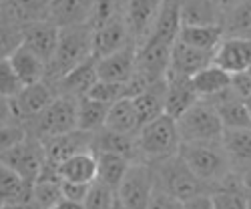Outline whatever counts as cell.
<instances>
[{"label": "cell", "mask_w": 251, "mask_h": 209, "mask_svg": "<svg viewBox=\"0 0 251 209\" xmlns=\"http://www.w3.org/2000/svg\"><path fill=\"white\" fill-rule=\"evenodd\" d=\"M137 51L135 43H129L117 52L97 58V77L107 82H129L137 71Z\"/></svg>", "instance_id": "7c38bea8"}, {"label": "cell", "mask_w": 251, "mask_h": 209, "mask_svg": "<svg viewBox=\"0 0 251 209\" xmlns=\"http://www.w3.org/2000/svg\"><path fill=\"white\" fill-rule=\"evenodd\" d=\"M131 165L133 163L129 159H125L121 155L97 153V181L117 191Z\"/></svg>", "instance_id": "e575fe53"}, {"label": "cell", "mask_w": 251, "mask_h": 209, "mask_svg": "<svg viewBox=\"0 0 251 209\" xmlns=\"http://www.w3.org/2000/svg\"><path fill=\"white\" fill-rule=\"evenodd\" d=\"M239 173V181H241V187H243V191L247 195H251V167H247V169H241L237 171Z\"/></svg>", "instance_id": "c3c4849f"}, {"label": "cell", "mask_w": 251, "mask_h": 209, "mask_svg": "<svg viewBox=\"0 0 251 209\" xmlns=\"http://www.w3.org/2000/svg\"><path fill=\"white\" fill-rule=\"evenodd\" d=\"M191 80H193V89L199 95V99H211L231 87V75L219 69L217 65L205 67Z\"/></svg>", "instance_id": "836d02e7"}, {"label": "cell", "mask_w": 251, "mask_h": 209, "mask_svg": "<svg viewBox=\"0 0 251 209\" xmlns=\"http://www.w3.org/2000/svg\"><path fill=\"white\" fill-rule=\"evenodd\" d=\"M4 4H6V0H0V8H2Z\"/></svg>", "instance_id": "11a10c76"}, {"label": "cell", "mask_w": 251, "mask_h": 209, "mask_svg": "<svg viewBox=\"0 0 251 209\" xmlns=\"http://www.w3.org/2000/svg\"><path fill=\"white\" fill-rule=\"evenodd\" d=\"M50 0H6L0 8V16L12 25L25 26L38 20H49Z\"/></svg>", "instance_id": "cb8c5ba5"}, {"label": "cell", "mask_w": 251, "mask_h": 209, "mask_svg": "<svg viewBox=\"0 0 251 209\" xmlns=\"http://www.w3.org/2000/svg\"><path fill=\"white\" fill-rule=\"evenodd\" d=\"M153 169V177H155V187L165 193H169L171 197L179 199L181 203L189 201L197 195H211V187L207 183H203L201 179H197L191 169L185 165V161L181 159V155H173L167 157L163 161H155L149 163Z\"/></svg>", "instance_id": "7a4b0ae2"}, {"label": "cell", "mask_w": 251, "mask_h": 209, "mask_svg": "<svg viewBox=\"0 0 251 209\" xmlns=\"http://www.w3.org/2000/svg\"><path fill=\"white\" fill-rule=\"evenodd\" d=\"M52 209H85L80 203H75V201H69V199H62V201H58Z\"/></svg>", "instance_id": "f907efd6"}, {"label": "cell", "mask_w": 251, "mask_h": 209, "mask_svg": "<svg viewBox=\"0 0 251 209\" xmlns=\"http://www.w3.org/2000/svg\"><path fill=\"white\" fill-rule=\"evenodd\" d=\"M155 193V177L149 163H133L117 189V199L127 209H147Z\"/></svg>", "instance_id": "ba28073f"}, {"label": "cell", "mask_w": 251, "mask_h": 209, "mask_svg": "<svg viewBox=\"0 0 251 209\" xmlns=\"http://www.w3.org/2000/svg\"><path fill=\"white\" fill-rule=\"evenodd\" d=\"M99 80L97 77V58L91 56L89 60H85L82 65H78L75 71H71L69 75H65L60 80L54 82V91L60 97H71V99H82L87 97L91 87Z\"/></svg>", "instance_id": "ffe728a7"}, {"label": "cell", "mask_w": 251, "mask_h": 209, "mask_svg": "<svg viewBox=\"0 0 251 209\" xmlns=\"http://www.w3.org/2000/svg\"><path fill=\"white\" fill-rule=\"evenodd\" d=\"M113 209H127V207H125V205H123L119 199H115V205H113Z\"/></svg>", "instance_id": "816d5d0a"}, {"label": "cell", "mask_w": 251, "mask_h": 209, "mask_svg": "<svg viewBox=\"0 0 251 209\" xmlns=\"http://www.w3.org/2000/svg\"><path fill=\"white\" fill-rule=\"evenodd\" d=\"M225 38L223 26H181L177 40L187 47H193L199 51L215 52L219 43Z\"/></svg>", "instance_id": "d6a6232c"}, {"label": "cell", "mask_w": 251, "mask_h": 209, "mask_svg": "<svg viewBox=\"0 0 251 209\" xmlns=\"http://www.w3.org/2000/svg\"><path fill=\"white\" fill-rule=\"evenodd\" d=\"M26 129L20 123L14 125H0V155L4 151L12 149L14 145H18L23 139H26Z\"/></svg>", "instance_id": "b9f144b4"}, {"label": "cell", "mask_w": 251, "mask_h": 209, "mask_svg": "<svg viewBox=\"0 0 251 209\" xmlns=\"http://www.w3.org/2000/svg\"><path fill=\"white\" fill-rule=\"evenodd\" d=\"M93 56V30L89 25L67 26L58 32V45L52 60L47 67V78L50 85L60 80L65 75L75 71L78 65Z\"/></svg>", "instance_id": "6da1fadb"}, {"label": "cell", "mask_w": 251, "mask_h": 209, "mask_svg": "<svg viewBox=\"0 0 251 209\" xmlns=\"http://www.w3.org/2000/svg\"><path fill=\"white\" fill-rule=\"evenodd\" d=\"M247 209H251V195H247Z\"/></svg>", "instance_id": "db71d44e"}, {"label": "cell", "mask_w": 251, "mask_h": 209, "mask_svg": "<svg viewBox=\"0 0 251 209\" xmlns=\"http://www.w3.org/2000/svg\"><path fill=\"white\" fill-rule=\"evenodd\" d=\"M18 123L14 117V109H12V101L0 95V125H14Z\"/></svg>", "instance_id": "bcb514c9"}, {"label": "cell", "mask_w": 251, "mask_h": 209, "mask_svg": "<svg viewBox=\"0 0 251 209\" xmlns=\"http://www.w3.org/2000/svg\"><path fill=\"white\" fill-rule=\"evenodd\" d=\"M104 127L117 133H125V135H137L141 129V123H139V115L133 104V99H121L113 103Z\"/></svg>", "instance_id": "1f68e13d"}, {"label": "cell", "mask_w": 251, "mask_h": 209, "mask_svg": "<svg viewBox=\"0 0 251 209\" xmlns=\"http://www.w3.org/2000/svg\"><path fill=\"white\" fill-rule=\"evenodd\" d=\"M45 145V155L47 161L52 165H60L65 163L67 159L85 153V151H93V133H85V131H71L65 135H56L52 139L43 141Z\"/></svg>", "instance_id": "4fadbf2b"}, {"label": "cell", "mask_w": 251, "mask_h": 209, "mask_svg": "<svg viewBox=\"0 0 251 209\" xmlns=\"http://www.w3.org/2000/svg\"><path fill=\"white\" fill-rule=\"evenodd\" d=\"M23 89H25V85L20 82L14 67L10 65V60L2 58L0 60V95L12 101Z\"/></svg>", "instance_id": "60d3db41"}, {"label": "cell", "mask_w": 251, "mask_h": 209, "mask_svg": "<svg viewBox=\"0 0 251 209\" xmlns=\"http://www.w3.org/2000/svg\"><path fill=\"white\" fill-rule=\"evenodd\" d=\"M129 43H133V40H131L127 23H125V12H123L113 20H109L104 26L93 30V56L102 58L111 52L121 51Z\"/></svg>", "instance_id": "2e32d148"}, {"label": "cell", "mask_w": 251, "mask_h": 209, "mask_svg": "<svg viewBox=\"0 0 251 209\" xmlns=\"http://www.w3.org/2000/svg\"><path fill=\"white\" fill-rule=\"evenodd\" d=\"M10 65L14 67L20 82L25 87L28 85H36V82L47 78V62L40 58L38 54H34L28 47L20 45L12 54H10Z\"/></svg>", "instance_id": "484cf974"}, {"label": "cell", "mask_w": 251, "mask_h": 209, "mask_svg": "<svg viewBox=\"0 0 251 209\" xmlns=\"http://www.w3.org/2000/svg\"><path fill=\"white\" fill-rule=\"evenodd\" d=\"M123 12H125V0H93L89 26L91 30H97Z\"/></svg>", "instance_id": "8d00e7d4"}, {"label": "cell", "mask_w": 251, "mask_h": 209, "mask_svg": "<svg viewBox=\"0 0 251 209\" xmlns=\"http://www.w3.org/2000/svg\"><path fill=\"white\" fill-rule=\"evenodd\" d=\"M56 91L49 80H40L36 85H28L12 99L14 117L20 125H25L38 117L45 109H49L52 101L56 99Z\"/></svg>", "instance_id": "30bf717a"}, {"label": "cell", "mask_w": 251, "mask_h": 209, "mask_svg": "<svg viewBox=\"0 0 251 209\" xmlns=\"http://www.w3.org/2000/svg\"><path fill=\"white\" fill-rule=\"evenodd\" d=\"M58 32L60 28L52 25L50 20H38V23H30L23 26V45L28 47L34 54H38L47 62L52 60L56 45H58Z\"/></svg>", "instance_id": "e0dca14e"}, {"label": "cell", "mask_w": 251, "mask_h": 209, "mask_svg": "<svg viewBox=\"0 0 251 209\" xmlns=\"http://www.w3.org/2000/svg\"><path fill=\"white\" fill-rule=\"evenodd\" d=\"M111 104L91 97H82L76 101V129L85 133H97L107 123Z\"/></svg>", "instance_id": "f546056e"}, {"label": "cell", "mask_w": 251, "mask_h": 209, "mask_svg": "<svg viewBox=\"0 0 251 209\" xmlns=\"http://www.w3.org/2000/svg\"><path fill=\"white\" fill-rule=\"evenodd\" d=\"M0 163L10 167V169L16 171L25 181L34 183L47 163L45 145H43V141L26 135V139H23L18 145H14L12 149L0 155Z\"/></svg>", "instance_id": "52a82bcc"}, {"label": "cell", "mask_w": 251, "mask_h": 209, "mask_svg": "<svg viewBox=\"0 0 251 209\" xmlns=\"http://www.w3.org/2000/svg\"><path fill=\"white\" fill-rule=\"evenodd\" d=\"M93 183H75V181H62V199H69L75 203H85Z\"/></svg>", "instance_id": "7bdbcfd3"}, {"label": "cell", "mask_w": 251, "mask_h": 209, "mask_svg": "<svg viewBox=\"0 0 251 209\" xmlns=\"http://www.w3.org/2000/svg\"><path fill=\"white\" fill-rule=\"evenodd\" d=\"M58 173L62 181H75V183H95L97 181V153L85 151L78 153L65 163L58 165Z\"/></svg>", "instance_id": "4dcf8cb0"}, {"label": "cell", "mask_w": 251, "mask_h": 209, "mask_svg": "<svg viewBox=\"0 0 251 209\" xmlns=\"http://www.w3.org/2000/svg\"><path fill=\"white\" fill-rule=\"evenodd\" d=\"M26 133L38 141H47L56 135H65L76 129V99L56 97L49 109H45L38 117L25 123Z\"/></svg>", "instance_id": "5b68a950"}, {"label": "cell", "mask_w": 251, "mask_h": 209, "mask_svg": "<svg viewBox=\"0 0 251 209\" xmlns=\"http://www.w3.org/2000/svg\"><path fill=\"white\" fill-rule=\"evenodd\" d=\"M245 104H247V111H249V117H251V97L245 101Z\"/></svg>", "instance_id": "f5cc1de1"}, {"label": "cell", "mask_w": 251, "mask_h": 209, "mask_svg": "<svg viewBox=\"0 0 251 209\" xmlns=\"http://www.w3.org/2000/svg\"><path fill=\"white\" fill-rule=\"evenodd\" d=\"M165 93H167V78L161 82H155L149 89H145L141 95L133 97V104L137 109L141 127L165 113Z\"/></svg>", "instance_id": "f1b7e54d"}, {"label": "cell", "mask_w": 251, "mask_h": 209, "mask_svg": "<svg viewBox=\"0 0 251 209\" xmlns=\"http://www.w3.org/2000/svg\"><path fill=\"white\" fill-rule=\"evenodd\" d=\"M20 45H23V26L12 25L0 16V60L10 58Z\"/></svg>", "instance_id": "74e56055"}, {"label": "cell", "mask_w": 251, "mask_h": 209, "mask_svg": "<svg viewBox=\"0 0 251 209\" xmlns=\"http://www.w3.org/2000/svg\"><path fill=\"white\" fill-rule=\"evenodd\" d=\"M181 159L191 169V173L207 183L211 189L233 171L221 141L219 143H181ZM213 193V191H211Z\"/></svg>", "instance_id": "3957f363"}, {"label": "cell", "mask_w": 251, "mask_h": 209, "mask_svg": "<svg viewBox=\"0 0 251 209\" xmlns=\"http://www.w3.org/2000/svg\"><path fill=\"white\" fill-rule=\"evenodd\" d=\"M32 201V183L25 181L16 171L0 163V207Z\"/></svg>", "instance_id": "83f0119b"}, {"label": "cell", "mask_w": 251, "mask_h": 209, "mask_svg": "<svg viewBox=\"0 0 251 209\" xmlns=\"http://www.w3.org/2000/svg\"><path fill=\"white\" fill-rule=\"evenodd\" d=\"M199 95L193 89V80L187 77L167 75V93H165V115L171 119H179L185 115L195 103H199Z\"/></svg>", "instance_id": "ac0fdd59"}, {"label": "cell", "mask_w": 251, "mask_h": 209, "mask_svg": "<svg viewBox=\"0 0 251 209\" xmlns=\"http://www.w3.org/2000/svg\"><path fill=\"white\" fill-rule=\"evenodd\" d=\"M231 91L241 99V101H247L251 97V75L245 71V73H237V75H231Z\"/></svg>", "instance_id": "f6af8a7d"}, {"label": "cell", "mask_w": 251, "mask_h": 209, "mask_svg": "<svg viewBox=\"0 0 251 209\" xmlns=\"http://www.w3.org/2000/svg\"><path fill=\"white\" fill-rule=\"evenodd\" d=\"M93 0H50L49 20L58 28L89 25Z\"/></svg>", "instance_id": "7402d4cb"}, {"label": "cell", "mask_w": 251, "mask_h": 209, "mask_svg": "<svg viewBox=\"0 0 251 209\" xmlns=\"http://www.w3.org/2000/svg\"><path fill=\"white\" fill-rule=\"evenodd\" d=\"M171 45L159 43V40L147 38L137 51V71L145 82L155 85L161 82L169 75V65H171Z\"/></svg>", "instance_id": "9c48e42d"}, {"label": "cell", "mask_w": 251, "mask_h": 209, "mask_svg": "<svg viewBox=\"0 0 251 209\" xmlns=\"http://www.w3.org/2000/svg\"><path fill=\"white\" fill-rule=\"evenodd\" d=\"M213 2H215V4H217V6L227 14L229 10H233V8L241 2V0H213Z\"/></svg>", "instance_id": "681fc988"}, {"label": "cell", "mask_w": 251, "mask_h": 209, "mask_svg": "<svg viewBox=\"0 0 251 209\" xmlns=\"http://www.w3.org/2000/svg\"><path fill=\"white\" fill-rule=\"evenodd\" d=\"M141 163H155L167 157H173L181 149V135L177 121L169 115H161L149 123H145L137 133Z\"/></svg>", "instance_id": "277c9868"}, {"label": "cell", "mask_w": 251, "mask_h": 209, "mask_svg": "<svg viewBox=\"0 0 251 209\" xmlns=\"http://www.w3.org/2000/svg\"><path fill=\"white\" fill-rule=\"evenodd\" d=\"M161 0H125V23L131 40L141 47L149 38L159 14Z\"/></svg>", "instance_id": "8fae6325"}, {"label": "cell", "mask_w": 251, "mask_h": 209, "mask_svg": "<svg viewBox=\"0 0 251 209\" xmlns=\"http://www.w3.org/2000/svg\"><path fill=\"white\" fill-rule=\"evenodd\" d=\"M147 209H183V203L175 197H171L169 193H165L155 187V193L147 205Z\"/></svg>", "instance_id": "ee69618b"}, {"label": "cell", "mask_w": 251, "mask_h": 209, "mask_svg": "<svg viewBox=\"0 0 251 209\" xmlns=\"http://www.w3.org/2000/svg\"><path fill=\"white\" fill-rule=\"evenodd\" d=\"M93 151L95 153H113V155H121L125 159H129L131 163H141L137 135L117 133L107 127L93 133Z\"/></svg>", "instance_id": "d6986e66"}, {"label": "cell", "mask_w": 251, "mask_h": 209, "mask_svg": "<svg viewBox=\"0 0 251 209\" xmlns=\"http://www.w3.org/2000/svg\"><path fill=\"white\" fill-rule=\"evenodd\" d=\"M213 65L229 75L245 73L251 67V38L225 36L213 52Z\"/></svg>", "instance_id": "5bb4252c"}, {"label": "cell", "mask_w": 251, "mask_h": 209, "mask_svg": "<svg viewBox=\"0 0 251 209\" xmlns=\"http://www.w3.org/2000/svg\"><path fill=\"white\" fill-rule=\"evenodd\" d=\"M225 12L213 0H181L183 26H223Z\"/></svg>", "instance_id": "d4e9b609"}, {"label": "cell", "mask_w": 251, "mask_h": 209, "mask_svg": "<svg viewBox=\"0 0 251 209\" xmlns=\"http://www.w3.org/2000/svg\"><path fill=\"white\" fill-rule=\"evenodd\" d=\"M201 101H207L217 111L223 123V129H251V117L247 111V104L231 91V87L211 99H201Z\"/></svg>", "instance_id": "9a60e30c"}, {"label": "cell", "mask_w": 251, "mask_h": 209, "mask_svg": "<svg viewBox=\"0 0 251 209\" xmlns=\"http://www.w3.org/2000/svg\"><path fill=\"white\" fill-rule=\"evenodd\" d=\"M91 99L102 101V103H117L121 99H129L127 95V82H107V80H97L95 85L91 87L89 95Z\"/></svg>", "instance_id": "f35d334b"}, {"label": "cell", "mask_w": 251, "mask_h": 209, "mask_svg": "<svg viewBox=\"0 0 251 209\" xmlns=\"http://www.w3.org/2000/svg\"><path fill=\"white\" fill-rule=\"evenodd\" d=\"M183 209H215V207H213L211 195H197L189 201H185Z\"/></svg>", "instance_id": "7dc6e473"}, {"label": "cell", "mask_w": 251, "mask_h": 209, "mask_svg": "<svg viewBox=\"0 0 251 209\" xmlns=\"http://www.w3.org/2000/svg\"><path fill=\"white\" fill-rule=\"evenodd\" d=\"M247 73H249V75H251V67H249V69H247Z\"/></svg>", "instance_id": "9f6ffc18"}, {"label": "cell", "mask_w": 251, "mask_h": 209, "mask_svg": "<svg viewBox=\"0 0 251 209\" xmlns=\"http://www.w3.org/2000/svg\"><path fill=\"white\" fill-rule=\"evenodd\" d=\"M115 199H117V191L115 189L95 181L91 185V191H89L85 203H82V207L85 209H113Z\"/></svg>", "instance_id": "ab89813d"}, {"label": "cell", "mask_w": 251, "mask_h": 209, "mask_svg": "<svg viewBox=\"0 0 251 209\" xmlns=\"http://www.w3.org/2000/svg\"><path fill=\"white\" fill-rule=\"evenodd\" d=\"M181 143H219L223 137V123L217 111L207 101H199L177 119Z\"/></svg>", "instance_id": "8992f818"}, {"label": "cell", "mask_w": 251, "mask_h": 209, "mask_svg": "<svg viewBox=\"0 0 251 209\" xmlns=\"http://www.w3.org/2000/svg\"><path fill=\"white\" fill-rule=\"evenodd\" d=\"M221 145L231 161L233 171L251 167V129H225Z\"/></svg>", "instance_id": "4316f807"}, {"label": "cell", "mask_w": 251, "mask_h": 209, "mask_svg": "<svg viewBox=\"0 0 251 209\" xmlns=\"http://www.w3.org/2000/svg\"><path fill=\"white\" fill-rule=\"evenodd\" d=\"M223 32L225 36L251 38V0H241L233 10L225 14Z\"/></svg>", "instance_id": "d590c367"}, {"label": "cell", "mask_w": 251, "mask_h": 209, "mask_svg": "<svg viewBox=\"0 0 251 209\" xmlns=\"http://www.w3.org/2000/svg\"><path fill=\"white\" fill-rule=\"evenodd\" d=\"M183 23H181V0H161L159 14L149 38L165 45H175Z\"/></svg>", "instance_id": "603a6c76"}, {"label": "cell", "mask_w": 251, "mask_h": 209, "mask_svg": "<svg viewBox=\"0 0 251 209\" xmlns=\"http://www.w3.org/2000/svg\"><path fill=\"white\" fill-rule=\"evenodd\" d=\"M213 65V52L199 51L193 47H187L179 40H175V45L171 49V65H169V75L177 77H187L193 78L199 71L205 67Z\"/></svg>", "instance_id": "44dd1931"}]
</instances>
